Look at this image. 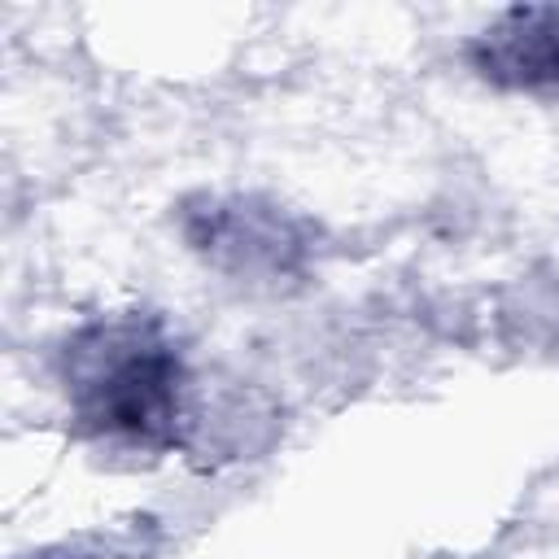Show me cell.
I'll list each match as a JSON object with an SVG mask.
<instances>
[{
    "label": "cell",
    "mask_w": 559,
    "mask_h": 559,
    "mask_svg": "<svg viewBox=\"0 0 559 559\" xmlns=\"http://www.w3.org/2000/svg\"><path fill=\"white\" fill-rule=\"evenodd\" d=\"M66 402L83 432L162 450L179 437L183 362L157 323L96 319L66 345Z\"/></svg>",
    "instance_id": "1"
},
{
    "label": "cell",
    "mask_w": 559,
    "mask_h": 559,
    "mask_svg": "<svg viewBox=\"0 0 559 559\" xmlns=\"http://www.w3.org/2000/svg\"><path fill=\"white\" fill-rule=\"evenodd\" d=\"M467 61L498 87L559 92V9H507L467 44Z\"/></svg>",
    "instance_id": "2"
}]
</instances>
